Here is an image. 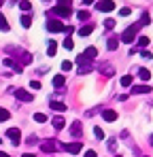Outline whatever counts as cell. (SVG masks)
<instances>
[{
    "instance_id": "37",
    "label": "cell",
    "mask_w": 153,
    "mask_h": 157,
    "mask_svg": "<svg viewBox=\"0 0 153 157\" xmlns=\"http://www.w3.org/2000/svg\"><path fill=\"white\" fill-rule=\"evenodd\" d=\"M111 75H113V68L106 66V68H104V77H111Z\"/></svg>"
},
{
    "instance_id": "43",
    "label": "cell",
    "mask_w": 153,
    "mask_h": 157,
    "mask_svg": "<svg viewBox=\"0 0 153 157\" xmlns=\"http://www.w3.org/2000/svg\"><path fill=\"white\" fill-rule=\"evenodd\" d=\"M22 157H34V155H32V153H26V155H22Z\"/></svg>"
},
{
    "instance_id": "35",
    "label": "cell",
    "mask_w": 153,
    "mask_h": 157,
    "mask_svg": "<svg viewBox=\"0 0 153 157\" xmlns=\"http://www.w3.org/2000/svg\"><path fill=\"white\" fill-rule=\"evenodd\" d=\"M4 66H9V68H15L17 64H15V62H13L11 57H6V59H4Z\"/></svg>"
},
{
    "instance_id": "29",
    "label": "cell",
    "mask_w": 153,
    "mask_h": 157,
    "mask_svg": "<svg viewBox=\"0 0 153 157\" xmlns=\"http://www.w3.org/2000/svg\"><path fill=\"white\" fill-rule=\"evenodd\" d=\"M34 121H36V123H45V121H47V117H45L43 113H36V115H34Z\"/></svg>"
},
{
    "instance_id": "42",
    "label": "cell",
    "mask_w": 153,
    "mask_h": 157,
    "mask_svg": "<svg viewBox=\"0 0 153 157\" xmlns=\"http://www.w3.org/2000/svg\"><path fill=\"white\" fill-rule=\"evenodd\" d=\"M0 157H11V155H6V153H2V151H0Z\"/></svg>"
},
{
    "instance_id": "46",
    "label": "cell",
    "mask_w": 153,
    "mask_h": 157,
    "mask_svg": "<svg viewBox=\"0 0 153 157\" xmlns=\"http://www.w3.org/2000/svg\"><path fill=\"white\" fill-rule=\"evenodd\" d=\"M0 142H2V140H0Z\"/></svg>"
},
{
    "instance_id": "7",
    "label": "cell",
    "mask_w": 153,
    "mask_h": 157,
    "mask_svg": "<svg viewBox=\"0 0 153 157\" xmlns=\"http://www.w3.org/2000/svg\"><path fill=\"white\" fill-rule=\"evenodd\" d=\"M47 30H49V32H64L66 26H64L62 21H57V19H49V21H47Z\"/></svg>"
},
{
    "instance_id": "15",
    "label": "cell",
    "mask_w": 153,
    "mask_h": 157,
    "mask_svg": "<svg viewBox=\"0 0 153 157\" xmlns=\"http://www.w3.org/2000/svg\"><path fill=\"white\" fill-rule=\"evenodd\" d=\"M83 55H85V57H87V59L92 62V59H94V57L98 55V51H96V47H87V49L83 51Z\"/></svg>"
},
{
    "instance_id": "39",
    "label": "cell",
    "mask_w": 153,
    "mask_h": 157,
    "mask_svg": "<svg viewBox=\"0 0 153 157\" xmlns=\"http://www.w3.org/2000/svg\"><path fill=\"white\" fill-rule=\"evenodd\" d=\"M140 55H143L145 59H151V53H149V51H145V49H143V53H140Z\"/></svg>"
},
{
    "instance_id": "20",
    "label": "cell",
    "mask_w": 153,
    "mask_h": 157,
    "mask_svg": "<svg viewBox=\"0 0 153 157\" xmlns=\"http://www.w3.org/2000/svg\"><path fill=\"white\" fill-rule=\"evenodd\" d=\"M51 123H53V128H55V130H62V128H64V119H62V117H53V121H51Z\"/></svg>"
},
{
    "instance_id": "9",
    "label": "cell",
    "mask_w": 153,
    "mask_h": 157,
    "mask_svg": "<svg viewBox=\"0 0 153 157\" xmlns=\"http://www.w3.org/2000/svg\"><path fill=\"white\" fill-rule=\"evenodd\" d=\"M41 149H43L45 153H53L55 149H60V144H57L55 140H47V142H43V144H41Z\"/></svg>"
},
{
    "instance_id": "5",
    "label": "cell",
    "mask_w": 153,
    "mask_h": 157,
    "mask_svg": "<svg viewBox=\"0 0 153 157\" xmlns=\"http://www.w3.org/2000/svg\"><path fill=\"white\" fill-rule=\"evenodd\" d=\"M6 136L11 138L13 147H17V144H19V140H22V132L17 130V128H9V130H6Z\"/></svg>"
},
{
    "instance_id": "31",
    "label": "cell",
    "mask_w": 153,
    "mask_h": 157,
    "mask_svg": "<svg viewBox=\"0 0 153 157\" xmlns=\"http://www.w3.org/2000/svg\"><path fill=\"white\" fill-rule=\"evenodd\" d=\"M104 28H106V30L115 28V19H111V17H108V19H104Z\"/></svg>"
},
{
    "instance_id": "17",
    "label": "cell",
    "mask_w": 153,
    "mask_h": 157,
    "mask_svg": "<svg viewBox=\"0 0 153 157\" xmlns=\"http://www.w3.org/2000/svg\"><path fill=\"white\" fill-rule=\"evenodd\" d=\"M49 106L53 110H57V113H64V110H66V104H64V102H51Z\"/></svg>"
},
{
    "instance_id": "38",
    "label": "cell",
    "mask_w": 153,
    "mask_h": 157,
    "mask_svg": "<svg viewBox=\"0 0 153 157\" xmlns=\"http://www.w3.org/2000/svg\"><path fill=\"white\" fill-rule=\"evenodd\" d=\"M30 87H32V89H41V83H38V81H32Z\"/></svg>"
},
{
    "instance_id": "6",
    "label": "cell",
    "mask_w": 153,
    "mask_h": 157,
    "mask_svg": "<svg viewBox=\"0 0 153 157\" xmlns=\"http://www.w3.org/2000/svg\"><path fill=\"white\" fill-rule=\"evenodd\" d=\"M81 149H83V142H81V140H75V142H70V144H64V151H68V153H73V155L81 153Z\"/></svg>"
},
{
    "instance_id": "45",
    "label": "cell",
    "mask_w": 153,
    "mask_h": 157,
    "mask_svg": "<svg viewBox=\"0 0 153 157\" xmlns=\"http://www.w3.org/2000/svg\"><path fill=\"white\" fill-rule=\"evenodd\" d=\"M2 4H4V0H0V6H2Z\"/></svg>"
},
{
    "instance_id": "1",
    "label": "cell",
    "mask_w": 153,
    "mask_h": 157,
    "mask_svg": "<svg viewBox=\"0 0 153 157\" xmlns=\"http://www.w3.org/2000/svg\"><path fill=\"white\" fill-rule=\"evenodd\" d=\"M138 28H140V24H134V26H130L128 30H124L121 40H124V43H134V38L138 36Z\"/></svg>"
},
{
    "instance_id": "18",
    "label": "cell",
    "mask_w": 153,
    "mask_h": 157,
    "mask_svg": "<svg viewBox=\"0 0 153 157\" xmlns=\"http://www.w3.org/2000/svg\"><path fill=\"white\" fill-rule=\"evenodd\" d=\"M119 83H121V87H132V75H124Z\"/></svg>"
},
{
    "instance_id": "23",
    "label": "cell",
    "mask_w": 153,
    "mask_h": 157,
    "mask_svg": "<svg viewBox=\"0 0 153 157\" xmlns=\"http://www.w3.org/2000/svg\"><path fill=\"white\" fill-rule=\"evenodd\" d=\"M19 9H22L24 13H28V11L32 9V2H30V0H22V2H19Z\"/></svg>"
},
{
    "instance_id": "8",
    "label": "cell",
    "mask_w": 153,
    "mask_h": 157,
    "mask_svg": "<svg viewBox=\"0 0 153 157\" xmlns=\"http://www.w3.org/2000/svg\"><path fill=\"white\" fill-rule=\"evenodd\" d=\"M15 51L19 53V55H17V57H19V66H24V64H30V62H32V55H30L28 51H24V49H15Z\"/></svg>"
},
{
    "instance_id": "19",
    "label": "cell",
    "mask_w": 153,
    "mask_h": 157,
    "mask_svg": "<svg viewBox=\"0 0 153 157\" xmlns=\"http://www.w3.org/2000/svg\"><path fill=\"white\" fill-rule=\"evenodd\" d=\"M138 77L143 78V81H149V78H151V70H147V68H140V70H138Z\"/></svg>"
},
{
    "instance_id": "21",
    "label": "cell",
    "mask_w": 153,
    "mask_h": 157,
    "mask_svg": "<svg viewBox=\"0 0 153 157\" xmlns=\"http://www.w3.org/2000/svg\"><path fill=\"white\" fill-rule=\"evenodd\" d=\"M19 21H22V26H24V28H30V26H32V17H30L28 13H26V15H22V19H19Z\"/></svg>"
},
{
    "instance_id": "32",
    "label": "cell",
    "mask_w": 153,
    "mask_h": 157,
    "mask_svg": "<svg viewBox=\"0 0 153 157\" xmlns=\"http://www.w3.org/2000/svg\"><path fill=\"white\" fill-rule=\"evenodd\" d=\"M73 47H75V43H73L70 38H64V49H68V51H70Z\"/></svg>"
},
{
    "instance_id": "3",
    "label": "cell",
    "mask_w": 153,
    "mask_h": 157,
    "mask_svg": "<svg viewBox=\"0 0 153 157\" xmlns=\"http://www.w3.org/2000/svg\"><path fill=\"white\" fill-rule=\"evenodd\" d=\"M13 94H15V98H17L19 102H32V94L26 91V89H17V87H13Z\"/></svg>"
},
{
    "instance_id": "26",
    "label": "cell",
    "mask_w": 153,
    "mask_h": 157,
    "mask_svg": "<svg viewBox=\"0 0 153 157\" xmlns=\"http://www.w3.org/2000/svg\"><path fill=\"white\" fill-rule=\"evenodd\" d=\"M55 49H57L55 40H49V45H47V53H49V55H55Z\"/></svg>"
},
{
    "instance_id": "27",
    "label": "cell",
    "mask_w": 153,
    "mask_h": 157,
    "mask_svg": "<svg viewBox=\"0 0 153 157\" xmlns=\"http://www.w3.org/2000/svg\"><path fill=\"white\" fill-rule=\"evenodd\" d=\"M76 17H79L81 21H83V19H89V11H85V9H81V11L76 13Z\"/></svg>"
},
{
    "instance_id": "10",
    "label": "cell",
    "mask_w": 153,
    "mask_h": 157,
    "mask_svg": "<svg viewBox=\"0 0 153 157\" xmlns=\"http://www.w3.org/2000/svg\"><path fill=\"white\" fill-rule=\"evenodd\" d=\"M70 134H73L75 138H81V136H83V125H81V121H73V125H70Z\"/></svg>"
},
{
    "instance_id": "4",
    "label": "cell",
    "mask_w": 153,
    "mask_h": 157,
    "mask_svg": "<svg viewBox=\"0 0 153 157\" xmlns=\"http://www.w3.org/2000/svg\"><path fill=\"white\" fill-rule=\"evenodd\" d=\"M96 9H98V11H102V13H111V11L115 9V2H113V0H98Z\"/></svg>"
},
{
    "instance_id": "22",
    "label": "cell",
    "mask_w": 153,
    "mask_h": 157,
    "mask_svg": "<svg viewBox=\"0 0 153 157\" xmlns=\"http://www.w3.org/2000/svg\"><path fill=\"white\" fill-rule=\"evenodd\" d=\"M0 32H9V24H6V17L0 13Z\"/></svg>"
},
{
    "instance_id": "13",
    "label": "cell",
    "mask_w": 153,
    "mask_h": 157,
    "mask_svg": "<svg viewBox=\"0 0 153 157\" xmlns=\"http://www.w3.org/2000/svg\"><path fill=\"white\" fill-rule=\"evenodd\" d=\"M117 47H119V40H117V36H111V38L106 40V49H108V51H115Z\"/></svg>"
},
{
    "instance_id": "12",
    "label": "cell",
    "mask_w": 153,
    "mask_h": 157,
    "mask_svg": "<svg viewBox=\"0 0 153 157\" xmlns=\"http://www.w3.org/2000/svg\"><path fill=\"white\" fill-rule=\"evenodd\" d=\"M64 85H66V77H64V75H55V77H53V87L60 89V87H64Z\"/></svg>"
},
{
    "instance_id": "41",
    "label": "cell",
    "mask_w": 153,
    "mask_h": 157,
    "mask_svg": "<svg viewBox=\"0 0 153 157\" xmlns=\"http://www.w3.org/2000/svg\"><path fill=\"white\" fill-rule=\"evenodd\" d=\"M96 0H83V4H94Z\"/></svg>"
},
{
    "instance_id": "2",
    "label": "cell",
    "mask_w": 153,
    "mask_h": 157,
    "mask_svg": "<svg viewBox=\"0 0 153 157\" xmlns=\"http://www.w3.org/2000/svg\"><path fill=\"white\" fill-rule=\"evenodd\" d=\"M51 13H53V15H57V17H70L73 9H70V4H57V6H53V9H51Z\"/></svg>"
},
{
    "instance_id": "24",
    "label": "cell",
    "mask_w": 153,
    "mask_h": 157,
    "mask_svg": "<svg viewBox=\"0 0 153 157\" xmlns=\"http://www.w3.org/2000/svg\"><path fill=\"white\" fill-rule=\"evenodd\" d=\"M9 119H11V113H9L6 108L0 106V121H9Z\"/></svg>"
},
{
    "instance_id": "36",
    "label": "cell",
    "mask_w": 153,
    "mask_h": 157,
    "mask_svg": "<svg viewBox=\"0 0 153 157\" xmlns=\"http://www.w3.org/2000/svg\"><path fill=\"white\" fill-rule=\"evenodd\" d=\"M26 142H28V144H34V142H36V136H34V134H30V136H28V140H26Z\"/></svg>"
},
{
    "instance_id": "44",
    "label": "cell",
    "mask_w": 153,
    "mask_h": 157,
    "mask_svg": "<svg viewBox=\"0 0 153 157\" xmlns=\"http://www.w3.org/2000/svg\"><path fill=\"white\" fill-rule=\"evenodd\" d=\"M149 142H151V144H153V134H151V140H149Z\"/></svg>"
},
{
    "instance_id": "14",
    "label": "cell",
    "mask_w": 153,
    "mask_h": 157,
    "mask_svg": "<svg viewBox=\"0 0 153 157\" xmlns=\"http://www.w3.org/2000/svg\"><path fill=\"white\" fill-rule=\"evenodd\" d=\"M149 91H151L149 85H134L132 87V94H149Z\"/></svg>"
},
{
    "instance_id": "34",
    "label": "cell",
    "mask_w": 153,
    "mask_h": 157,
    "mask_svg": "<svg viewBox=\"0 0 153 157\" xmlns=\"http://www.w3.org/2000/svg\"><path fill=\"white\" fill-rule=\"evenodd\" d=\"M94 134H96V138H98V140H102V138H104V132H102L100 128H94Z\"/></svg>"
},
{
    "instance_id": "25",
    "label": "cell",
    "mask_w": 153,
    "mask_h": 157,
    "mask_svg": "<svg viewBox=\"0 0 153 157\" xmlns=\"http://www.w3.org/2000/svg\"><path fill=\"white\" fill-rule=\"evenodd\" d=\"M147 45H149V36H138V47L145 49Z\"/></svg>"
},
{
    "instance_id": "33",
    "label": "cell",
    "mask_w": 153,
    "mask_h": 157,
    "mask_svg": "<svg viewBox=\"0 0 153 157\" xmlns=\"http://www.w3.org/2000/svg\"><path fill=\"white\" fill-rule=\"evenodd\" d=\"M151 21H149V15L147 13H143V19H140V26H149Z\"/></svg>"
},
{
    "instance_id": "28",
    "label": "cell",
    "mask_w": 153,
    "mask_h": 157,
    "mask_svg": "<svg viewBox=\"0 0 153 157\" xmlns=\"http://www.w3.org/2000/svg\"><path fill=\"white\" fill-rule=\"evenodd\" d=\"M62 70H64V72H68V70H73V62H68V59H64V62H62Z\"/></svg>"
},
{
    "instance_id": "16",
    "label": "cell",
    "mask_w": 153,
    "mask_h": 157,
    "mask_svg": "<svg viewBox=\"0 0 153 157\" xmlns=\"http://www.w3.org/2000/svg\"><path fill=\"white\" fill-rule=\"evenodd\" d=\"M92 32H94V26H81L79 28V34L81 36H89Z\"/></svg>"
},
{
    "instance_id": "40",
    "label": "cell",
    "mask_w": 153,
    "mask_h": 157,
    "mask_svg": "<svg viewBox=\"0 0 153 157\" xmlns=\"http://www.w3.org/2000/svg\"><path fill=\"white\" fill-rule=\"evenodd\" d=\"M85 157H98V155H96V151H87V153H85Z\"/></svg>"
},
{
    "instance_id": "11",
    "label": "cell",
    "mask_w": 153,
    "mask_h": 157,
    "mask_svg": "<svg viewBox=\"0 0 153 157\" xmlns=\"http://www.w3.org/2000/svg\"><path fill=\"white\" fill-rule=\"evenodd\" d=\"M102 117H104V121H117V113L113 108H104L102 110Z\"/></svg>"
},
{
    "instance_id": "30",
    "label": "cell",
    "mask_w": 153,
    "mask_h": 157,
    "mask_svg": "<svg viewBox=\"0 0 153 157\" xmlns=\"http://www.w3.org/2000/svg\"><path fill=\"white\" fill-rule=\"evenodd\" d=\"M130 13H132V9H130V6H124V9H119V15H121V17H128Z\"/></svg>"
}]
</instances>
